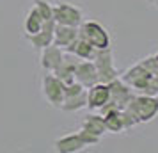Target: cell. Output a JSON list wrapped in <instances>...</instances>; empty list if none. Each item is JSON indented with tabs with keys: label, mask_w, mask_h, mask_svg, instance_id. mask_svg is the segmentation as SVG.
<instances>
[{
	"label": "cell",
	"mask_w": 158,
	"mask_h": 153,
	"mask_svg": "<svg viewBox=\"0 0 158 153\" xmlns=\"http://www.w3.org/2000/svg\"><path fill=\"white\" fill-rule=\"evenodd\" d=\"M121 80H124L133 91L140 95H158V77L151 75L140 62L133 64L123 73Z\"/></svg>",
	"instance_id": "cell-1"
},
{
	"label": "cell",
	"mask_w": 158,
	"mask_h": 153,
	"mask_svg": "<svg viewBox=\"0 0 158 153\" xmlns=\"http://www.w3.org/2000/svg\"><path fill=\"white\" fill-rule=\"evenodd\" d=\"M124 109L135 116L137 123H148L158 114V95H135Z\"/></svg>",
	"instance_id": "cell-2"
},
{
	"label": "cell",
	"mask_w": 158,
	"mask_h": 153,
	"mask_svg": "<svg viewBox=\"0 0 158 153\" xmlns=\"http://www.w3.org/2000/svg\"><path fill=\"white\" fill-rule=\"evenodd\" d=\"M78 37L89 41L96 50H101V48H108L110 46V36H108L107 29L103 25H100L98 22H94V20L80 23L78 25Z\"/></svg>",
	"instance_id": "cell-3"
},
{
	"label": "cell",
	"mask_w": 158,
	"mask_h": 153,
	"mask_svg": "<svg viewBox=\"0 0 158 153\" xmlns=\"http://www.w3.org/2000/svg\"><path fill=\"white\" fill-rule=\"evenodd\" d=\"M87 107V87L80 82H71L64 86V98L60 103V110L64 112H77Z\"/></svg>",
	"instance_id": "cell-4"
},
{
	"label": "cell",
	"mask_w": 158,
	"mask_h": 153,
	"mask_svg": "<svg viewBox=\"0 0 158 153\" xmlns=\"http://www.w3.org/2000/svg\"><path fill=\"white\" fill-rule=\"evenodd\" d=\"M93 62L96 66V71H98V79L103 84H108L110 80H114V79L119 77V73H117V70L114 66V53H112L110 46L96 52Z\"/></svg>",
	"instance_id": "cell-5"
},
{
	"label": "cell",
	"mask_w": 158,
	"mask_h": 153,
	"mask_svg": "<svg viewBox=\"0 0 158 153\" xmlns=\"http://www.w3.org/2000/svg\"><path fill=\"white\" fill-rule=\"evenodd\" d=\"M41 93H43L44 100L50 103L53 109H60V103H62V98H64V84L52 71H46V75L41 80Z\"/></svg>",
	"instance_id": "cell-6"
},
{
	"label": "cell",
	"mask_w": 158,
	"mask_h": 153,
	"mask_svg": "<svg viewBox=\"0 0 158 153\" xmlns=\"http://www.w3.org/2000/svg\"><path fill=\"white\" fill-rule=\"evenodd\" d=\"M53 22L78 27L80 23L84 22V13H82L80 7L73 6L69 2H59V4L53 6Z\"/></svg>",
	"instance_id": "cell-7"
},
{
	"label": "cell",
	"mask_w": 158,
	"mask_h": 153,
	"mask_svg": "<svg viewBox=\"0 0 158 153\" xmlns=\"http://www.w3.org/2000/svg\"><path fill=\"white\" fill-rule=\"evenodd\" d=\"M108 91H110V102L114 103L117 109H124L130 103V100L135 96L133 89L124 80H121L119 77L108 82Z\"/></svg>",
	"instance_id": "cell-8"
},
{
	"label": "cell",
	"mask_w": 158,
	"mask_h": 153,
	"mask_svg": "<svg viewBox=\"0 0 158 153\" xmlns=\"http://www.w3.org/2000/svg\"><path fill=\"white\" fill-rule=\"evenodd\" d=\"M78 57H75L73 53L69 52H64V55H62V61L59 62V66L53 70V75L57 77L59 80L62 82V84H71L75 82V70H77V64H78Z\"/></svg>",
	"instance_id": "cell-9"
},
{
	"label": "cell",
	"mask_w": 158,
	"mask_h": 153,
	"mask_svg": "<svg viewBox=\"0 0 158 153\" xmlns=\"http://www.w3.org/2000/svg\"><path fill=\"white\" fill-rule=\"evenodd\" d=\"M53 32H55V22L53 20H44L43 27L37 30L36 34H27V41L34 48L43 50L44 46L53 43Z\"/></svg>",
	"instance_id": "cell-10"
},
{
	"label": "cell",
	"mask_w": 158,
	"mask_h": 153,
	"mask_svg": "<svg viewBox=\"0 0 158 153\" xmlns=\"http://www.w3.org/2000/svg\"><path fill=\"white\" fill-rule=\"evenodd\" d=\"M75 80L80 82L84 87H91V86L100 82L98 71H96V66H94L93 61H82L80 59L78 64H77V70H75Z\"/></svg>",
	"instance_id": "cell-11"
},
{
	"label": "cell",
	"mask_w": 158,
	"mask_h": 153,
	"mask_svg": "<svg viewBox=\"0 0 158 153\" xmlns=\"http://www.w3.org/2000/svg\"><path fill=\"white\" fill-rule=\"evenodd\" d=\"M110 100V91H108V84L98 82L91 87H87V107L93 110L101 109L105 103Z\"/></svg>",
	"instance_id": "cell-12"
},
{
	"label": "cell",
	"mask_w": 158,
	"mask_h": 153,
	"mask_svg": "<svg viewBox=\"0 0 158 153\" xmlns=\"http://www.w3.org/2000/svg\"><path fill=\"white\" fill-rule=\"evenodd\" d=\"M62 55H64V50L57 46V45H48L41 50V59H39V64L44 71H53L59 66V62L62 61Z\"/></svg>",
	"instance_id": "cell-13"
},
{
	"label": "cell",
	"mask_w": 158,
	"mask_h": 153,
	"mask_svg": "<svg viewBox=\"0 0 158 153\" xmlns=\"http://www.w3.org/2000/svg\"><path fill=\"white\" fill-rule=\"evenodd\" d=\"M78 37V27L75 25H62L55 23V32H53V45L60 46L64 50L68 45H71Z\"/></svg>",
	"instance_id": "cell-14"
},
{
	"label": "cell",
	"mask_w": 158,
	"mask_h": 153,
	"mask_svg": "<svg viewBox=\"0 0 158 153\" xmlns=\"http://www.w3.org/2000/svg\"><path fill=\"white\" fill-rule=\"evenodd\" d=\"M64 52H69V53H73L75 57L82 59V61H93L98 50H96L89 41L82 39V37H77L71 45H68V46H66Z\"/></svg>",
	"instance_id": "cell-15"
},
{
	"label": "cell",
	"mask_w": 158,
	"mask_h": 153,
	"mask_svg": "<svg viewBox=\"0 0 158 153\" xmlns=\"http://www.w3.org/2000/svg\"><path fill=\"white\" fill-rule=\"evenodd\" d=\"M53 146H55V151L59 153H78L85 148L82 139L78 137V134H68L64 137L57 139Z\"/></svg>",
	"instance_id": "cell-16"
},
{
	"label": "cell",
	"mask_w": 158,
	"mask_h": 153,
	"mask_svg": "<svg viewBox=\"0 0 158 153\" xmlns=\"http://www.w3.org/2000/svg\"><path fill=\"white\" fill-rule=\"evenodd\" d=\"M103 116V123H105V128L107 132H112V134H119V132L124 130L123 126V119H121V109H112L101 114Z\"/></svg>",
	"instance_id": "cell-17"
},
{
	"label": "cell",
	"mask_w": 158,
	"mask_h": 153,
	"mask_svg": "<svg viewBox=\"0 0 158 153\" xmlns=\"http://www.w3.org/2000/svg\"><path fill=\"white\" fill-rule=\"evenodd\" d=\"M82 128L87 132H93V134L100 135V137H103V134H107V128H105L101 114H87L84 123H82Z\"/></svg>",
	"instance_id": "cell-18"
},
{
	"label": "cell",
	"mask_w": 158,
	"mask_h": 153,
	"mask_svg": "<svg viewBox=\"0 0 158 153\" xmlns=\"http://www.w3.org/2000/svg\"><path fill=\"white\" fill-rule=\"evenodd\" d=\"M43 18H41V15L37 13V9L32 6V7L29 9V13H27V18H25V32L27 34H36L37 30L43 27Z\"/></svg>",
	"instance_id": "cell-19"
},
{
	"label": "cell",
	"mask_w": 158,
	"mask_h": 153,
	"mask_svg": "<svg viewBox=\"0 0 158 153\" xmlns=\"http://www.w3.org/2000/svg\"><path fill=\"white\" fill-rule=\"evenodd\" d=\"M32 6L37 9L43 20H53V6L48 0H32Z\"/></svg>",
	"instance_id": "cell-20"
},
{
	"label": "cell",
	"mask_w": 158,
	"mask_h": 153,
	"mask_svg": "<svg viewBox=\"0 0 158 153\" xmlns=\"http://www.w3.org/2000/svg\"><path fill=\"white\" fill-rule=\"evenodd\" d=\"M78 134V137L82 139V142L85 146H93V144H98L101 141V137L100 135H96V134H93V132H87V130H84V128H80V132H77Z\"/></svg>",
	"instance_id": "cell-21"
},
{
	"label": "cell",
	"mask_w": 158,
	"mask_h": 153,
	"mask_svg": "<svg viewBox=\"0 0 158 153\" xmlns=\"http://www.w3.org/2000/svg\"><path fill=\"white\" fill-rule=\"evenodd\" d=\"M121 119H123V126H124V130H130V128H133L137 123L135 116L130 112L128 109H121Z\"/></svg>",
	"instance_id": "cell-22"
},
{
	"label": "cell",
	"mask_w": 158,
	"mask_h": 153,
	"mask_svg": "<svg viewBox=\"0 0 158 153\" xmlns=\"http://www.w3.org/2000/svg\"><path fill=\"white\" fill-rule=\"evenodd\" d=\"M140 64L148 70V71L151 73V75H155V77H158V61L153 55H149V57H144L142 61H139Z\"/></svg>",
	"instance_id": "cell-23"
},
{
	"label": "cell",
	"mask_w": 158,
	"mask_h": 153,
	"mask_svg": "<svg viewBox=\"0 0 158 153\" xmlns=\"http://www.w3.org/2000/svg\"><path fill=\"white\" fill-rule=\"evenodd\" d=\"M153 4H155V6L158 7V0H153Z\"/></svg>",
	"instance_id": "cell-24"
},
{
	"label": "cell",
	"mask_w": 158,
	"mask_h": 153,
	"mask_svg": "<svg viewBox=\"0 0 158 153\" xmlns=\"http://www.w3.org/2000/svg\"><path fill=\"white\" fill-rule=\"evenodd\" d=\"M153 57H155V59H156V61H158V52H156V53H155V55H153Z\"/></svg>",
	"instance_id": "cell-25"
},
{
	"label": "cell",
	"mask_w": 158,
	"mask_h": 153,
	"mask_svg": "<svg viewBox=\"0 0 158 153\" xmlns=\"http://www.w3.org/2000/svg\"><path fill=\"white\" fill-rule=\"evenodd\" d=\"M149 2H151V4H153V0H149Z\"/></svg>",
	"instance_id": "cell-26"
}]
</instances>
